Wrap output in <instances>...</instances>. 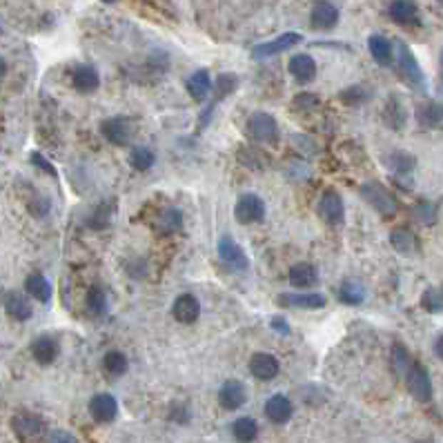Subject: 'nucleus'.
I'll use <instances>...</instances> for the list:
<instances>
[{
	"label": "nucleus",
	"mask_w": 443,
	"mask_h": 443,
	"mask_svg": "<svg viewBox=\"0 0 443 443\" xmlns=\"http://www.w3.org/2000/svg\"><path fill=\"white\" fill-rule=\"evenodd\" d=\"M103 367L109 377H123L127 372V357L121 350H109L103 357Z\"/></svg>",
	"instance_id": "nucleus-36"
},
{
	"label": "nucleus",
	"mask_w": 443,
	"mask_h": 443,
	"mask_svg": "<svg viewBox=\"0 0 443 443\" xmlns=\"http://www.w3.org/2000/svg\"><path fill=\"white\" fill-rule=\"evenodd\" d=\"M0 299H3V292H0Z\"/></svg>",
	"instance_id": "nucleus-52"
},
{
	"label": "nucleus",
	"mask_w": 443,
	"mask_h": 443,
	"mask_svg": "<svg viewBox=\"0 0 443 443\" xmlns=\"http://www.w3.org/2000/svg\"><path fill=\"white\" fill-rule=\"evenodd\" d=\"M156 228L163 234H174L183 228V212L178 208H165L158 218H156Z\"/></svg>",
	"instance_id": "nucleus-33"
},
{
	"label": "nucleus",
	"mask_w": 443,
	"mask_h": 443,
	"mask_svg": "<svg viewBox=\"0 0 443 443\" xmlns=\"http://www.w3.org/2000/svg\"><path fill=\"white\" fill-rule=\"evenodd\" d=\"M58 352H61L58 341L54 337H49V335H43L31 343V357H34L36 363H41V365H51L54 361L58 359Z\"/></svg>",
	"instance_id": "nucleus-21"
},
{
	"label": "nucleus",
	"mask_w": 443,
	"mask_h": 443,
	"mask_svg": "<svg viewBox=\"0 0 443 443\" xmlns=\"http://www.w3.org/2000/svg\"><path fill=\"white\" fill-rule=\"evenodd\" d=\"M434 355H437V359H443V337H437V341H434Z\"/></svg>",
	"instance_id": "nucleus-50"
},
{
	"label": "nucleus",
	"mask_w": 443,
	"mask_h": 443,
	"mask_svg": "<svg viewBox=\"0 0 443 443\" xmlns=\"http://www.w3.org/2000/svg\"><path fill=\"white\" fill-rule=\"evenodd\" d=\"M172 315L178 323L192 325L200 317V303H198V299L194 297V294H180L172 305Z\"/></svg>",
	"instance_id": "nucleus-16"
},
{
	"label": "nucleus",
	"mask_w": 443,
	"mask_h": 443,
	"mask_svg": "<svg viewBox=\"0 0 443 443\" xmlns=\"http://www.w3.org/2000/svg\"><path fill=\"white\" fill-rule=\"evenodd\" d=\"M339 18H341V11L335 3H330V0H321V3H315L310 9V23L315 29L319 31H330L339 25Z\"/></svg>",
	"instance_id": "nucleus-10"
},
{
	"label": "nucleus",
	"mask_w": 443,
	"mask_h": 443,
	"mask_svg": "<svg viewBox=\"0 0 443 443\" xmlns=\"http://www.w3.org/2000/svg\"><path fill=\"white\" fill-rule=\"evenodd\" d=\"M232 434L238 443H252L258 437V423L252 417H241L234 421Z\"/></svg>",
	"instance_id": "nucleus-34"
},
{
	"label": "nucleus",
	"mask_w": 443,
	"mask_h": 443,
	"mask_svg": "<svg viewBox=\"0 0 443 443\" xmlns=\"http://www.w3.org/2000/svg\"><path fill=\"white\" fill-rule=\"evenodd\" d=\"M339 98L350 107H357V105H363L372 98V89L367 85H350L343 91H339Z\"/></svg>",
	"instance_id": "nucleus-35"
},
{
	"label": "nucleus",
	"mask_w": 443,
	"mask_h": 443,
	"mask_svg": "<svg viewBox=\"0 0 443 443\" xmlns=\"http://www.w3.org/2000/svg\"><path fill=\"white\" fill-rule=\"evenodd\" d=\"M385 165H387V168H390L394 174L405 176V174H410V172L417 168V158H414V154H410V152L394 150V152H390V154L385 156Z\"/></svg>",
	"instance_id": "nucleus-31"
},
{
	"label": "nucleus",
	"mask_w": 443,
	"mask_h": 443,
	"mask_svg": "<svg viewBox=\"0 0 443 443\" xmlns=\"http://www.w3.org/2000/svg\"><path fill=\"white\" fill-rule=\"evenodd\" d=\"M367 49H370L372 58L377 65L381 67H390L394 63V47L392 43L385 39L381 34H372L370 39H367Z\"/></svg>",
	"instance_id": "nucleus-23"
},
{
	"label": "nucleus",
	"mask_w": 443,
	"mask_h": 443,
	"mask_svg": "<svg viewBox=\"0 0 443 443\" xmlns=\"http://www.w3.org/2000/svg\"><path fill=\"white\" fill-rule=\"evenodd\" d=\"M268 156L263 152L254 150V147H241V152H238V161H241V165H245V168L250 170H263L265 168V161Z\"/></svg>",
	"instance_id": "nucleus-39"
},
{
	"label": "nucleus",
	"mask_w": 443,
	"mask_h": 443,
	"mask_svg": "<svg viewBox=\"0 0 443 443\" xmlns=\"http://www.w3.org/2000/svg\"><path fill=\"white\" fill-rule=\"evenodd\" d=\"M287 279H290V285L294 287H312V285H317L319 281V272L317 268L312 265V263H294L287 272Z\"/></svg>",
	"instance_id": "nucleus-26"
},
{
	"label": "nucleus",
	"mask_w": 443,
	"mask_h": 443,
	"mask_svg": "<svg viewBox=\"0 0 443 443\" xmlns=\"http://www.w3.org/2000/svg\"><path fill=\"white\" fill-rule=\"evenodd\" d=\"M301 43H303V36L301 34H297V31H285V34L279 36V39L252 47V58L254 61H265V58H272V56H279V54L290 51L292 47H297Z\"/></svg>",
	"instance_id": "nucleus-2"
},
{
	"label": "nucleus",
	"mask_w": 443,
	"mask_h": 443,
	"mask_svg": "<svg viewBox=\"0 0 443 443\" xmlns=\"http://www.w3.org/2000/svg\"><path fill=\"white\" fill-rule=\"evenodd\" d=\"M71 85L76 91H81V94H94L101 87V73L91 65H78L71 71Z\"/></svg>",
	"instance_id": "nucleus-17"
},
{
	"label": "nucleus",
	"mask_w": 443,
	"mask_h": 443,
	"mask_svg": "<svg viewBox=\"0 0 443 443\" xmlns=\"http://www.w3.org/2000/svg\"><path fill=\"white\" fill-rule=\"evenodd\" d=\"M385 127L394 129V132H399V129L405 127V123H408V109H405V105L397 98V96H390L383 107V114H381Z\"/></svg>",
	"instance_id": "nucleus-24"
},
{
	"label": "nucleus",
	"mask_w": 443,
	"mask_h": 443,
	"mask_svg": "<svg viewBox=\"0 0 443 443\" xmlns=\"http://www.w3.org/2000/svg\"><path fill=\"white\" fill-rule=\"evenodd\" d=\"M156 163V156L152 150H147V147H134L132 152H129V165L136 170V172H150Z\"/></svg>",
	"instance_id": "nucleus-37"
},
{
	"label": "nucleus",
	"mask_w": 443,
	"mask_h": 443,
	"mask_svg": "<svg viewBox=\"0 0 443 443\" xmlns=\"http://www.w3.org/2000/svg\"><path fill=\"white\" fill-rule=\"evenodd\" d=\"M188 87V94L192 96V101L196 103H203L212 91V78H210V71L208 69H196L192 76L188 78L185 83Z\"/></svg>",
	"instance_id": "nucleus-25"
},
{
	"label": "nucleus",
	"mask_w": 443,
	"mask_h": 443,
	"mask_svg": "<svg viewBox=\"0 0 443 443\" xmlns=\"http://www.w3.org/2000/svg\"><path fill=\"white\" fill-rule=\"evenodd\" d=\"M387 16H390L392 23L403 25V27H412L421 23L419 7L414 3H408V0H397V3L387 5Z\"/></svg>",
	"instance_id": "nucleus-18"
},
{
	"label": "nucleus",
	"mask_w": 443,
	"mask_h": 443,
	"mask_svg": "<svg viewBox=\"0 0 443 443\" xmlns=\"http://www.w3.org/2000/svg\"><path fill=\"white\" fill-rule=\"evenodd\" d=\"M245 401H248V390H245V385L241 381L230 379V381H225L223 385H220L218 403H220V408L223 410H238V408H243Z\"/></svg>",
	"instance_id": "nucleus-12"
},
{
	"label": "nucleus",
	"mask_w": 443,
	"mask_h": 443,
	"mask_svg": "<svg viewBox=\"0 0 443 443\" xmlns=\"http://www.w3.org/2000/svg\"><path fill=\"white\" fill-rule=\"evenodd\" d=\"M287 69L301 85H307L317 78V61L312 58L310 54H297V56H292Z\"/></svg>",
	"instance_id": "nucleus-20"
},
{
	"label": "nucleus",
	"mask_w": 443,
	"mask_h": 443,
	"mask_svg": "<svg viewBox=\"0 0 443 443\" xmlns=\"http://www.w3.org/2000/svg\"><path fill=\"white\" fill-rule=\"evenodd\" d=\"M89 414L96 423H112L118 414V401L114 394L109 392H101L94 394L89 401Z\"/></svg>",
	"instance_id": "nucleus-11"
},
{
	"label": "nucleus",
	"mask_w": 443,
	"mask_h": 443,
	"mask_svg": "<svg viewBox=\"0 0 443 443\" xmlns=\"http://www.w3.org/2000/svg\"><path fill=\"white\" fill-rule=\"evenodd\" d=\"M361 196L370 203V208H375L379 214L383 216H392L397 212V198L394 194L387 190L383 183H377V180H367L359 188Z\"/></svg>",
	"instance_id": "nucleus-1"
},
{
	"label": "nucleus",
	"mask_w": 443,
	"mask_h": 443,
	"mask_svg": "<svg viewBox=\"0 0 443 443\" xmlns=\"http://www.w3.org/2000/svg\"><path fill=\"white\" fill-rule=\"evenodd\" d=\"M270 327L279 332V335H287V332H290L287 321H285V319H281V317H274V319L270 321Z\"/></svg>",
	"instance_id": "nucleus-49"
},
{
	"label": "nucleus",
	"mask_w": 443,
	"mask_h": 443,
	"mask_svg": "<svg viewBox=\"0 0 443 443\" xmlns=\"http://www.w3.org/2000/svg\"><path fill=\"white\" fill-rule=\"evenodd\" d=\"M294 414V405L292 401L285 397V394H272L268 401H265V417L276 423V426H283L287 423Z\"/></svg>",
	"instance_id": "nucleus-19"
},
{
	"label": "nucleus",
	"mask_w": 443,
	"mask_h": 443,
	"mask_svg": "<svg viewBox=\"0 0 443 443\" xmlns=\"http://www.w3.org/2000/svg\"><path fill=\"white\" fill-rule=\"evenodd\" d=\"M5 73H7V63H5V58H0V81L5 78Z\"/></svg>",
	"instance_id": "nucleus-51"
},
{
	"label": "nucleus",
	"mask_w": 443,
	"mask_h": 443,
	"mask_svg": "<svg viewBox=\"0 0 443 443\" xmlns=\"http://www.w3.org/2000/svg\"><path fill=\"white\" fill-rule=\"evenodd\" d=\"M101 134L105 141H109L112 145H127L129 136H132V123L123 116H114V118H105L101 123Z\"/></svg>",
	"instance_id": "nucleus-15"
},
{
	"label": "nucleus",
	"mask_w": 443,
	"mask_h": 443,
	"mask_svg": "<svg viewBox=\"0 0 443 443\" xmlns=\"http://www.w3.org/2000/svg\"><path fill=\"white\" fill-rule=\"evenodd\" d=\"M218 258L234 272H248V268H250L248 254L243 252V248L238 245L232 236H223L218 241Z\"/></svg>",
	"instance_id": "nucleus-8"
},
{
	"label": "nucleus",
	"mask_w": 443,
	"mask_h": 443,
	"mask_svg": "<svg viewBox=\"0 0 443 443\" xmlns=\"http://www.w3.org/2000/svg\"><path fill=\"white\" fill-rule=\"evenodd\" d=\"M3 305H5V312L14 321L25 323L34 315V307H31L29 299L25 297V294H21V292H9L7 297H5V301H3Z\"/></svg>",
	"instance_id": "nucleus-22"
},
{
	"label": "nucleus",
	"mask_w": 443,
	"mask_h": 443,
	"mask_svg": "<svg viewBox=\"0 0 443 443\" xmlns=\"http://www.w3.org/2000/svg\"><path fill=\"white\" fill-rule=\"evenodd\" d=\"M250 372L258 381H272L281 372V363L270 352H256L250 359Z\"/></svg>",
	"instance_id": "nucleus-13"
},
{
	"label": "nucleus",
	"mask_w": 443,
	"mask_h": 443,
	"mask_svg": "<svg viewBox=\"0 0 443 443\" xmlns=\"http://www.w3.org/2000/svg\"><path fill=\"white\" fill-rule=\"evenodd\" d=\"M392 361H394V370L399 372V375H405L410 370V365H412V359H410V355H408V350H405L401 343H397L394 347H392Z\"/></svg>",
	"instance_id": "nucleus-43"
},
{
	"label": "nucleus",
	"mask_w": 443,
	"mask_h": 443,
	"mask_svg": "<svg viewBox=\"0 0 443 443\" xmlns=\"http://www.w3.org/2000/svg\"><path fill=\"white\" fill-rule=\"evenodd\" d=\"M327 299L319 292H307V294H294L283 292L279 294V305L281 307H299V310H321L325 307Z\"/></svg>",
	"instance_id": "nucleus-14"
},
{
	"label": "nucleus",
	"mask_w": 443,
	"mask_h": 443,
	"mask_svg": "<svg viewBox=\"0 0 443 443\" xmlns=\"http://www.w3.org/2000/svg\"><path fill=\"white\" fill-rule=\"evenodd\" d=\"M292 105L297 112H312V109H317V105H319V96L312 94V91H301V94L294 96Z\"/></svg>",
	"instance_id": "nucleus-44"
},
{
	"label": "nucleus",
	"mask_w": 443,
	"mask_h": 443,
	"mask_svg": "<svg viewBox=\"0 0 443 443\" xmlns=\"http://www.w3.org/2000/svg\"><path fill=\"white\" fill-rule=\"evenodd\" d=\"M238 89V76L236 73H218L216 81H212V91H214V96L210 101V105H218V103H223L230 94H234V91Z\"/></svg>",
	"instance_id": "nucleus-28"
},
{
	"label": "nucleus",
	"mask_w": 443,
	"mask_h": 443,
	"mask_svg": "<svg viewBox=\"0 0 443 443\" xmlns=\"http://www.w3.org/2000/svg\"><path fill=\"white\" fill-rule=\"evenodd\" d=\"M412 218L419 220L421 225H430L434 223V205L430 200H419L412 208Z\"/></svg>",
	"instance_id": "nucleus-42"
},
{
	"label": "nucleus",
	"mask_w": 443,
	"mask_h": 443,
	"mask_svg": "<svg viewBox=\"0 0 443 443\" xmlns=\"http://www.w3.org/2000/svg\"><path fill=\"white\" fill-rule=\"evenodd\" d=\"M365 287H363V283H359V281H355V279H345L341 285H339V290H337V297H339V301L341 303H345V305H361L363 301H365Z\"/></svg>",
	"instance_id": "nucleus-29"
},
{
	"label": "nucleus",
	"mask_w": 443,
	"mask_h": 443,
	"mask_svg": "<svg viewBox=\"0 0 443 443\" xmlns=\"http://www.w3.org/2000/svg\"><path fill=\"white\" fill-rule=\"evenodd\" d=\"M47 443H81L76 437H73L69 430H61V428H56V430H51L49 434H47Z\"/></svg>",
	"instance_id": "nucleus-46"
},
{
	"label": "nucleus",
	"mask_w": 443,
	"mask_h": 443,
	"mask_svg": "<svg viewBox=\"0 0 443 443\" xmlns=\"http://www.w3.org/2000/svg\"><path fill=\"white\" fill-rule=\"evenodd\" d=\"M417 121L421 123V127L426 129H437L441 127L443 114H441V105L437 101H428L417 107Z\"/></svg>",
	"instance_id": "nucleus-32"
},
{
	"label": "nucleus",
	"mask_w": 443,
	"mask_h": 443,
	"mask_svg": "<svg viewBox=\"0 0 443 443\" xmlns=\"http://www.w3.org/2000/svg\"><path fill=\"white\" fill-rule=\"evenodd\" d=\"M25 290H27V294H29L31 299L41 301V303H49L51 301V294H54L51 283L45 279L43 274H31V276H27Z\"/></svg>",
	"instance_id": "nucleus-30"
},
{
	"label": "nucleus",
	"mask_w": 443,
	"mask_h": 443,
	"mask_svg": "<svg viewBox=\"0 0 443 443\" xmlns=\"http://www.w3.org/2000/svg\"><path fill=\"white\" fill-rule=\"evenodd\" d=\"M317 212L321 216V220H325L327 225H341L345 218V208H343V198L339 192L327 190L323 192V196L319 198Z\"/></svg>",
	"instance_id": "nucleus-9"
},
{
	"label": "nucleus",
	"mask_w": 443,
	"mask_h": 443,
	"mask_svg": "<svg viewBox=\"0 0 443 443\" xmlns=\"http://www.w3.org/2000/svg\"><path fill=\"white\" fill-rule=\"evenodd\" d=\"M49 210H51V203H49V198H45L43 194H39V196H34V198L29 200V212H31L34 216H39V218H45Z\"/></svg>",
	"instance_id": "nucleus-45"
},
{
	"label": "nucleus",
	"mask_w": 443,
	"mask_h": 443,
	"mask_svg": "<svg viewBox=\"0 0 443 443\" xmlns=\"http://www.w3.org/2000/svg\"><path fill=\"white\" fill-rule=\"evenodd\" d=\"M397 58H399V69H401V76L408 81L412 87H419L423 89L426 87V76H423V69L419 65V61L414 58V54L410 51V47L405 45L403 41L397 43Z\"/></svg>",
	"instance_id": "nucleus-5"
},
{
	"label": "nucleus",
	"mask_w": 443,
	"mask_h": 443,
	"mask_svg": "<svg viewBox=\"0 0 443 443\" xmlns=\"http://www.w3.org/2000/svg\"><path fill=\"white\" fill-rule=\"evenodd\" d=\"M109 220H112V205H109V203L105 200V203H101V205L94 212H91V216L87 218V225L91 230L101 232V230H107Z\"/></svg>",
	"instance_id": "nucleus-38"
},
{
	"label": "nucleus",
	"mask_w": 443,
	"mask_h": 443,
	"mask_svg": "<svg viewBox=\"0 0 443 443\" xmlns=\"http://www.w3.org/2000/svg\"><path fill=\"white\" fill-rule=\"evenodd\" d=\"M29 158H31V163H34L39 170L47 172L49 176H56V168H54V165L49 163V158H45L43 154H39V152H31V154H29Z\"/></svg>",
	"instance_id": "nucleus-47"
},
{
	"label": "nucleus",
	"mask_w": 443,
	"mask_h": 443,
	"mask_svg": "<svg viewBox=\"0 0 443 443\" xmlns=\"http://www.w3.org/2000/svg\"><path fill=\"white\" fill-rule=\"evenodd\" d=\"M390 245L403 254V256H412L419 252V238L414 232H410L408 228H397L392 234H390Z\"/></svg>",
	"instance_id": "nucleus-27"
},
{
	"label": "nucleus",
	"mask_w": 443,
	"mask_h": 443,
	"mask_svg": "<svg viewBox=\"0 0 443 443\" xmlns=\"http://www.w3.org/2000/svg\"><path fill=\"white\" fill-rule=\"evenodd\" d=\"M85 305L91 315H105L107 312V297L101 287H89L87 297H85Z\"/></svg>",
	"instance_id": "nucleus-40"
},
{
	"label": "nucleus",
	"mask_w": 443,
	"mask_h": 443,
	"mask_svg": "<svg viewBox=\"0 0 443 443\" xmlns=\"http://www.w3.org/2000/svg\"><path fill=\"white\" fill-rule=\"evenodd\" d=\"M421 307L430 312V315H437L443 307V297H441V290L439 287H428L426 292L421 294Z\"/></svg>",
	"instance_id": "nucleus-41"
},
{
	"label": "nucleus",
	"mask_w": 443,
	"mask_h": 443,
	"mask_svg": "<svg viewBox=\"0 0 443 443\" xmlns=\"http://www.w3.org/2000/svg\"><path fill=\"white\" fill-rule=\"evenodd\" d=\"M170 419L176 421V423H188L190 421V410L185 408V405H174Z\"/></svg>",
	"instance_id": "nucleus-48"
},
{
	"label": "nucleus",
	"mask_w": 443,
	"mask_h": 443,
	"mask_svg": "<svg viewBox=\"0 0 443 443\" xmlns=\"http://www.w3.org/2000/svg\"><path fill=\"white\" fill-rule=\"evenodd\" d=\"M405 379H408V390H410V394L419 403L432 401V381H430L428 370L421 363H412L410 370L405 372Z\"/></svg>",
	"instance_id": "nucleus-6"
},
{
	"label": "nucleus",
	"mask_w": 443,
	"mask_h": 443,
	"mask_svg": "<svg viewBox=\"0 0 443 443\" xmlns=\"http://www.w3.org/2000/svg\"><path fill=\"white\" fill-rule=\"evenodd\" d=\"M248 134L258 143H276L279 141V123L268 112H254L248 118Z\"/></svg>",
	"instance_id": "nucleus-4"
},
{
	"label": "nucleus",
	"mask_w": 443,
	"mask_h": 443,
	"mask_svg": "<svg viewBox=\"0 0 443 443\" xmlns=\"http://www.w3.org/2000/svg\"><path fill=\"white\" fill-rule=\"evenodd\" d=\"M234 216L241 225H254L265 218V203L258 194H243L234 205Z\"/></svg>",
	"instance_id": "nucleus-3"
},
{
	"label": "nucleus",
	"mask_w": 443,
	"mask_h": 443,
	"mask_svg": "<svg viewBox=\"0 0 443 443\" xmlns=\"http://www.w3.org/2000/svg\"><path fill=\"white\" fill-rule=\"evenodd\" d=\"M11 430L16 432L18 439L23 441H36L41 439L47 430L45 426V419L39 417V414H31V412H23V414H16L11 419Z\"/></svg>",
	"instance_id": "nucleus-7"
}]
</instances>
